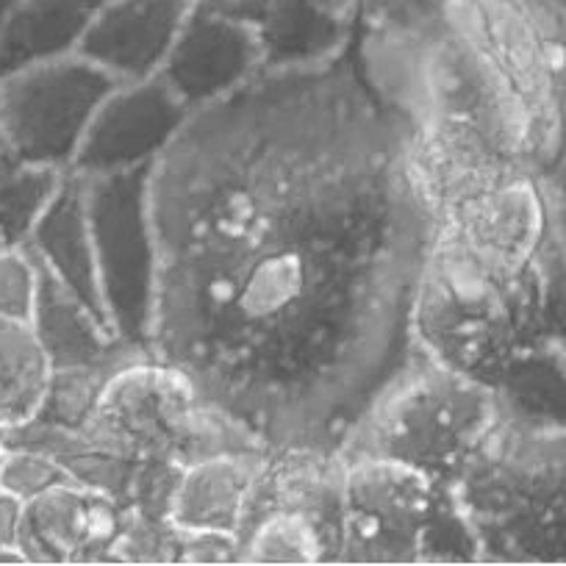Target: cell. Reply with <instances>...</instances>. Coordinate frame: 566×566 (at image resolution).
I'll use <instances>...</instances> for the list:
<instances>
[{"mask_svg":"<svg viewBox=\"0 0 566 566\" xmlns=\"http://www.w3.org/2000/svg\"><path fill=\"white\" fill-rule=\"evenodd\" d=\"M150 350L266 450H339L411 358L437 214L356 45L261 70L150 170Z\"/></svg>","mask_w":566,"mask_h":566,"instance_id":"6da1fadb","label":"cell"},{"mask_svg":"<svg viewBox=\"0 0 566 566\" xmlns=\"http://www.w3.org/2000/svg\"><path fill=\"white\" fill-rule=\"evenodd\" d=\"M353 45L369 81L413 128L467 125L542 176L531 117L478 40L461 0L402 20H358Z\"/></svg>","mask_w":566,"mask_h":566,"instance_id":"7a4b0ae2","label":"cell"},{"mask_svg":"<svg viewBox=\"0 0 566 566\" xmlns=\"http://www.w3.org/2000/svg\"><path fill=\"white\" fill-rule=\"evenodd\" d=\"M536 317L538 255L509 264L437 228L413 308L419 350L497 389L511 364L536 350Z\"/></svg>","mask_w":566,"mask_h":566,"instance_id":"3957f363","label":"cell"},{"mask_svg":"<svg viewBox=\"0 0 566 566\" xmlns=\"http://www.w3.org/2000/svg\"><path fill=\"white\" fill-rule=\"evenodd\" d=\"M453 494L481 564H566V428L503 411Z\"/></svg>","mask_w":566,"mask_h":566,"instance_id":"277c9868","label":"cell"},{"mask_svg":"<svg viewBox=\"0 0 566 566\" xmlns=\"http://www.w3.org/2000/svg\"><path fill=\"white\" fill-rule=\"evenodd\" d=\"M492 386L417 350L380 386L342 442L345 459H384L453 486L497 424Z\"/></svg>","mask_w":566,"mask_h":566,"instance_id":"5b68a950","label":"cell"},{"mask_svg":"<svg viewBox=\"0 0 566 566\" xmlns=\"http://www.w3.org/2000/svg\"><path fill=\"white\" fill-rule=\"evenodd\" d=\"M75 431L134 461L139 470L148 464L189 467L214 455L266 450L154 350L125 361L106 380L97 406Z\"/></svg>","mask_w":566,"mask_h":566,"instance_id":"8992f818","label":"cell"},{"mask_svg":"<svg viewBox=\"0 0 566 566\" xmlns=\"http://www.w3.org/2000/svg\"><path fill=\"white\" fill-rule=\"evenodd\" d=\"M339 564H481L453 486L384 459H345Z\"/></svg>","mask_w":566,"mask_h":566,"instance_id":"52a82bcc","label":"cell"},{"mask_svg":"<svg viewBox=\"0 0 566 566\" xmlns=\"http://www.w3.org/2000/svg\"><path fill=\"white\" fill-rule=\"evenodd\" d=\"M536 130L547 178L566 159V9L555 0H461Z\"/></svg>","mask_w":566,"mask_h":566,"instance_id":"ba28073f","label":"cell"},{"mask_svg":"<svg viewBox=\"0 0 566 566\" xmlns=\"http://www.w3.org/2000/svg\"><path fill=\"white\" fill-rule=\"evenodd\" d=\"M150 170L154 167L86 178V209L108 323L119 339L148 350L159 275Z\"/></svg>","mask_w":566,"mask_h":566,"instance_id":"9c48e42d","label":"cell"},{"mask_svg":"<svg viewBox=\"0 0 566 566\" xmlns=\"http://www.w3.org/2000/svg\"><path fill=\"white\" fill-rule=\"evenodd\" d=\"M117 81L81 53L0 75V128L25 165L70 172L92 117Z\"/></svg>","mask_w":566,"mask_h":566,"instance_id":"30bf717a","label":"cell"},{"mask_svg":"<svg viewBox=\"0 0 566 566\" xmlns=\"http://www.w3.org/2000/svg\"><path fill=\"white\" fill-rule=\"evenodd\" d=\"M192 108L161 75L117 84L92 117L73 172L84 178L154 167L181 134Z\"/></svg>","mask_w":566,"mask_h":566,"instance_id":"8fae6325","label":"cell"},{"mask_svg":"<svg viewBox=\"0 0 566 566\" xmlns=\"http://www.w3.org/2000/svg\"><path fill=\"white\" fill-rule=\"evenodd\" d=\"M128 514L114 494L62 483L25 503L20 549L29 564H114Z\"/></svg>","mask_w":566,"mask_h":566,"instance_id":"7c38bea8","label":"cell"},{"mask_svg":"<svg viewBox=\"0 0 566 566\" xmlns=\"http://www.w3.org/2000/svg\"><path fill=\"white\" fill-rule=\"evenodd\" d=\"M264 70L259 31L195 0L161 78L192 112L222 101Z\"/></svg>","mask_w":566,"mask_h":566,"instance_id":"4fadbf2b","label":"cell"},{"mask_svg":"<svg viewBox=\"0 0 566 566\" xmlns=\"http://www.w3.org/2000/svg\"><path fill=\"white\" fill-rule=\"evenodd\" d=\"M411 165L437 217L533 172L467 125H411Z\"/></svg>","mask_w":566,"mask_h":566,"instance_id":"5bb4252c","label":"cell"},{"mask_svg":"<svg viewBox=\"0 0 566 566\" xmlns=\"http://www.w3.org/2000/svg\"><path fill=\"white\" fill-rule=\"evenodd\" d=\"M195 0H108L78 53L117 84L161 75Z\"/></svg>","mask_w":566,"mask_h":566,"instance_id":"9a60e30c","label":"cell"},{"mask_svg":"<svg viewBox=\"0 0 566 566\" xmlns=\"http://www.w3.org/2000/svg\"><path fill=\"white\" fill-rule=\"evenodd\" d=\"M347 461L328 448L266 450L264 464L250 494L242 527L270 511H295L312 516L342 544L345 520Z\"/></svg>","mask_w":566,"mask_h":566,"instance_id":"2e32d148","label":"cell"},{"mask_svg":"<svg viewBox=\"0 0 566 566\" xmlns=\"http://www.w3.org/2000/svg\"><path fill=\"white\" fill-rule=\"evenodd\" d=\"M25 248L51 270L73 295H78L92 312L108 323L106 303L101 292L95 242H92L90 209H86V178L70 170L59 187L56 198L36 222ZM112 325V323H108ZM117 334V331H114Z\"/></svg>","mask_w":566,"mask_h":566,"instance_id":"e0dca14e","label":"cell"},{"mask_svg":"<svg viewBox=\"0 0 566 566\" xmlns=\"http://www.w3.org/2000/svg\"><path fill=\"white\" fill-rule=\"evenodd\" d=\"M364 0H272L259 25L264 70L312 67L350 48Z\"/></svg>","mask_w":566,"mask_h":566,"instance_id":"ac0fdd59","label":"cell"},{"mask_svg":"<svg viewBox=\"0 0 566 566\" xmlns=\"http://www.w3.org/2000/svg\"><path fill=\"white\" fill-rule=\"evenodd\" d=\"M266 450L226 453L184 467L170 503V522L181 531H242L255 478Z\"/></svg>","mask_w":566,"mask_h":566,"instance_id":"d6986e66","label":"cell"},{"mask_svg":"<svg viewBox=\"0 0 566 566\" xmlns=\"http://www.w3.org/2000/svg\"><path fill=\"white\" fill-rule=\"evenodd\" d=\"M36 266H40V283H36V301L29 323L51 361V369L90 367L130 345L119 339L112 325L97 317L51 270H45L40 261Z\"/></svg>","mask_w":566,"mask_h":566,"instance_id":"ffe728a7","label":"cell"},{"mask_svg":"<svg viewBox=\"0 0 566 566\" xmlns=\"http://www.w3.org/2000/svg\"><path fill=\"white\" fill-rule=\"evenodd\" d=\"M108 0H20L0 25V75L78 53Z\"/></svg>","mask_w":566,"mask_h":566,"instance_id":"44dd1931","label":"cell"},{"mask_svg":"<svg viewBox=\"0 0 566 566\" xmlns=\"http://www.w3.org/2000/svg\"><path fill=\"white\" fill-rule=\"evenodd\" d=\"M51 373L31 323L0 317V431L20 428L40 413Z\"/></svg>","mask_w":566,"mask_h":566,"instance_id":"7402d4cb","label":"cell"},{"mask_svg":"<svg viewBox=\"0 0 566 566\" xmlns=\"http://www.w3.org/2000/svg\"><path fill=\"white\" fill-rule=\"evenodd\" d=\"M242 564L308 566L339 564L342 544L312 516L295 511H270L239 531Z\"/></svg>","mask_w":566,"mask_h":566,"instance_id":"603a6c76","label":"cell"},{"mask_svg":"<svg viewBox=\"0 0 566 566\" xmlns=\"http://www.w3.org/2000/svg\"><path fill=\"white\" fill-rule=\"evenodd\" d=\"M494 391L511 417L566 428V364L549 353L516 358Z\"/></svg>","mask_w":566,"mask_h":566,"instance_id":"cb8c5ba5","label":"cell"},{"mask_svg":"<svg viewBox=\"0 0 566 566\" xmlns=\"http://www.w3.org/2000/svg\"><path fill=\"white\" fill-rule=\"evenodd\" d=\"M139 353H148V347L125 345L123 350L103 358V361L90 364V367L53 369L45 400H42L40 413H36L34 419L59 424V428H70V431L81 428V424L86 422V417L92 413V408L97 406V397H101L106 380L112 378L125 361L139 356Z\"/></svg>","mask_w":566,"mask_h":566,"instance_id":"d4e9b609","label":"cell"},{"mask_svg":"<svg viewBox=\"0 0 566 566\" xmlns=\"http://www.w3.org/2000/svg\"><path fill=\"white\" fill-rule=\"evenodd\" d=\"M67 172L53 167L25 165L7 181H0V231L9 248H25L36 222L56 198Z\"/></svg>","mask_w":566,"mask_h":566,"instance_id":"484cf974","label":"cell"},{"mask_svg":"<svg viewBox=\"0 0 566 566\" xmlns=\"http://www.w3.org/2000/svg\"><path fill=\"white\" fill-rule=\"evenodd\" d=\"M566 364V242L560 231L538 253L536 350Z\"/></svg>","mask_w":566,"mask_h":566,"instance_id":"4316f807","label":"cell"},{"mask_svg":"<svg viewBox=\"0 0 566 566\" xmlns=\"http://www.w3.org/2000/svg\"><path fill=\"white\" fill-rule=\"evenodd\" d=\"M178 538L181 531L170 520L130 509L114 564H178Z\"/></svg>","mask_w":566,"mask_h":566,"instance_id":"83f0119b","label":"cell"},{"mask_svg":"<svg viewBox=\"0 0 566 566\" xmlns=\"http://www.w3.org/2000/svg\"><path fill=\"white\" fill-rule=\"evenodd\" d=\"M70 472L53 455L31 448H3V478L0 489L23 503L42 497L51 489L70 483Z\"/></svg>","mask_w":566,"mask_h":566,"instance_id":"f1b7e54d","label":"cell"},{"mask_svg":"<svg viewBox=\"0 0 566 566\" xmlns=\"http://www.w3.org/2000/svg\"><path fill=\"white\" fill-rule=\"evenodd\" d=\"M40 266L29 248L0 250V317L29 323L36 301Z\"/></svg>","mask_w":566,"mask_h":566,"instance_id":"f546056e","label":"cell"},{"mask_svg":"<svg viewBox=\"0 0 566 566\" xmlns=\"http://www.w3.org/2000/svg\"><path fill=\"white\" fill-rule=\"evenodd\" d=\"M178 564H242V538L222 531H181Z\"/></svg>","mask_w":566,"mask_h":566,"instance_id":"4dcf8cb0","label":"cell"},{"mask_svg":"<svg viewBox=\"0 0 566 566\" xmlns=\"http://www.w3.org/2000/svg\"><path fill=\"white\" fill-rule=\"evenodd\" d=\"M198 3L209 7L211 12L239 20V23L253 25V29H259V25L264 23V18L270 14L272 7V0H198Z\"/></svg>","mask_w":566,"mask_h":566,"instance_id":"1f68e13d","label":"cell"},{"mask_svg":"<svg viewBox=\"0 0 566 566\" xmlns=\"http://www.w3.org/2000/svg\"><path fill=\"white\" fill-rule=\"evenodd\" d=\"M25 503L14 494L0 489V549L20 547V531H23Z\"/></svg>","mask_w":566,"mask_h":566,"instance_id":"d6a6232c","label":"cell"},{"mask_svg":"<svg viewBox=\"0 0 566 566\" xmlns=\"http://www.w3.org/2000/svg\"><path fill=\"white\" fill-rule=\"evenodd\" d=\"M25 159L20 156V150L14 148V142L9 139L7 130L0 128V181H7L9 176H14L18 170H23Z\"/></svg>","mask_w":566,"mask_h":566,"instance_id":"836d02e7","label":"cell"},{"mask_svg":"<svg viewBox=\"0 0 566 566\" xmlns=\"http://www.w3.org/2000/svg\"><path fill=\"white\" fill-rule=\"evenodd\" d=\"M547 187H549V192H553L555 203L564 206V209H566V159L560 161V165L555 167L553 172H549Z\"/></svg>","mask_w":566,"mask_h":566,"instance_id":"e575fe53","label":"cell"},{"mask_svg":"<svg viewBox=\"0 0 566 566\" xmlns=\"http://www.w3.org/2000/svg\"><path fill=\"white\" fill-rule=\"evenodd\" d=\"M0 564H29L23 555V549L12 547V549H0Z\"/></svg>","mask_w":566,"mask_h":566,"instance_id":"d590c367","label":"cell"},{"mask_svg":"<svg viewBox=\"0 0 566 566\" xmlns=\"http://www.w3.org/2000/svg\"><path fill=\"white\" fill-rule=\"evenodd\" d=\"M20 0H0V25L7 23L9 20V14L14 12V7H18Z\"/></svg>","mask_w":566,"mask_h":566,"instance_id":"8d00e7d4","label":"cell"},{"mask_svg":"<svg viewBox=\"0 0 566 566\" xmlns=\"http://www.w3.org/2000/svg\"><path fill=\"white\" fill-rule=\"evenodd\" d=\"M558 231H560V237H564V242H566V209H564V206H558Z\"/></svg>","mask_w":566,"mask_h":566,"instance_id":"74e56055","label":"cell"},{"mask_svg":"<svg viewBox=\"0 0 566 566\" xmlns=\"http://www.w3.org/2000/svg\"><path fill=\"white\" fill-rule=\"evenodd\" d=\"M3 248H9V244H7V239H3V231H0V250Z\"/></svg>","mask_w":566,"mask_h":566,"instance_id":"f35d334b","label":"cell"},{"mask_svg":"<svg viewBox=\"0 0 566 566\" xmlns=\"http://www.w3.org/2000/svg\"><path fill=\"white\" fill-rule=\"evenodd\" d=\"M0 478H3V450H0Z\"/></svg>","mask_w":566,"mask_h":566,"instance_id":"ab89813d","label":"cell"},{"mask_svg":"<svg viewBox=\"0 0 566 566\" xmlns=\"http://www.w3.org/2000/svg\"><path fill=\"white\" fill-rule=\"evenodd\" d=\"M3 439H7V433L0 431V450H3Z\"/></svg>","mask_w":566,"mask_h":566,"instance_id":"60d3db41","label":"cell"},{"mask_svg":"<svg viewBox=\"0 0 566 566\" xmlns=\"http://www.w3.org/2000/svg\"><path fill=\"white\" fill-rule=\"evenodd\" d=\"M555 3H558V7H564V9H566V0H555Z\"/></svg>","mask_w":566,"mask_h":566,"instance_id":"b9f144b4","label":"cell"}]
</instances>
